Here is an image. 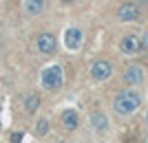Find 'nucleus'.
<instances>
[{
  "label": "nucleus",
  "instance_id": "obj_1",
  "mask_svg": "<svg viewBox=\"0 0 148 143\" xmlns=\"http://www.w3.org/2000/svg\"><path fill=\"white\" fill-rule=\"evenodd\" d=\"M139 106H142V97L133 90H122L113 101V108L117 115H133Z\"/></svg>",
  "mask_w": 148,
  "mask_h": 143
},
{
  "label": "nucleus",
  "instance_id": "obj_2",
  "mask_svg": "<svg viewBox=\"0 0 148 143\" xmlns=\"http://www.w3.org/2000/svg\"><path fill=\"white\" fill-rule=\"evenodd\" d=\"M62 81H64V75H62V66L53 64V66H47L42 70V86L47 90H58L62 88Z\"/></svg>",
  "mask_w": 148,
  "mask_h": 143
},
{
  "label": "nucleus",
  "instance_id": "obj_3",
  "mask_svg": "<svg viewBox=\"0 0 148 143\" xmlns=\"http://www.w3.org/2000/svg\"><path fill=\"white\" fill-rule=\"evenodd\" d=\"M111 73H113V66H111V62H106V60H97V62L91 64V77L93 79L104 81V79L111 77Z\"/></svg>",
  "mask_w": 148,
  "mask_h": 143
},
{
  "label": "nucleus",
  "instance_id": "obj_4",
  "mask_svg": "<svg viewBox=\"0 0 148 143\" xmlns=\"http://www.w3.org/2000/svg\"><path fill=\"white\" fill-rule=\"evenodd\" d=\"M82 40H84V35H82V31L77 26H71V29L64 31V44H66V49L77 51L82 46Z\"/></svg>",
  "mask_w": 148,
  "mask_h": 143
},
{
  "label": "nucleus",
  "instance_id": "obj_5",
  "mask_svg": "<svg viewBox=\"0 0 148 143\" xmlns=\"http://www.w3.org/2000/svg\"><path fill=\"white\" fill-rule=\"evenodd\" d=\"M144 79H146V73H144L142 66H128L126 68V73H124V81L126 84H130V86H139V84H144Z\"/></svg>",
  "mask_w": 148,
  "mask_h": 143
},
{
  "label": "nucleus",
  "instance_id": "obj_6",
  "mask_svg": "<svg viewBox=\"0 0 148 143\" xmlns=\"http://www.w3.org/2000/svg\"><path fill=\"white\" fill-rule=\"evenodd\" d=\"M119 49L126 55H137L142 51V40H139V35H126L122 40V44H119Z\"/></svg>",
  "mask_w": 148,
  "mask_h": 143
},
{
  "label": "nucleus",
  "instance_id": "obj_7",
  "mask_svg": "<svg viewBox=\"0 0 148 143\" xmlns=\"http://www.w3.org/2000/svg\"><path fill=\"white\" fill-rule=\"evenodd\" d=\"M36 49L40 51L42 55H51V53L56 51V37L51 35V33H42V35H38Z\"/></svg>",
  "mask_w": 148,
  "mask_h": 143
},
{
  "label": "nucleus",
  "instance_id": "obj_8",
  "mask_svg": "<svg viewBox=\"0 0 148 143\" xmlns=\"http://www.w3.org/2000/svg\"><path fill=\"white\" fill-rule=\"evenodd\" d=\"M117 18L124 20V22L137 20V18H139V9H137V5H133V2H124V5L117 9Z\"/></svg>",
  "mask_w": 148,
  "mask_h": 143
},
{
  "label": "nucleus",
  "instance_id": "obj_9",
  "mask_svg": "<svg viewBox=\"0 0 148 143\" xmlns=\"http://www.w3.org/2000/svg\"><path fill=\"white\" fill-rule=\"evenodd\" d=\"M77 123H80V117H77L75 110H64L62 112V125H64V130H75Z\"/></svg>",
  "mask_w": 148,
  "mask_h": 143
},
{
  "label": "nucleus",
  "instance_id": "obj_10",
  "mask_svg": "<svg viewBox=\"0 0 148 143\" xmlns=\"http://www.w3.org/2000/svg\"><path fill=\"white\" fill-rule=\"evenodd\" d=\"M88 121H91L93 130H97V132H104L106 128H108V119H106V115H102V112H93Z\"/></svg>",
  "mask_w": 148,
  "mask_h": 143
},
{
  "label": "nucleus",
  "instance_id": "obj_11",
  "mask_svg": "<svg viewBox=\"0 0 148 143\" xmlns=\"http://www.w3.org/2000/svg\"><path fill=\"white\" fill-rule=\"evenodd\" d=\"M25 11L29 16H40L44 11V0H25Z\"/></svg>",
  "mask_w": 148,
  "mask_h": 143
},
{
  "label": "nucleus",
  "instance_id": "obj_12",
  "mask_svg": "<svg viewBox=\"0 0 148 143\" xmlns=\"http://www.w3.org/2000/svg\"><path fill=\"white\" fill-rule=\"evenodd\" d=\"M38 106H40V99H38V95H29V97H27L25 99V110L29 112H36L38 110Z\"/></svg>",
  "mask_w": 148,
  "mask_h": 143
},
{
  "label": "nucleus",
  "instance_id": "obj_13",
  "mask_svg": "<svg viewBox=\"0 0 148 143\" xmlns=\"http://www.w3.org/2000/svg\"><path fill=\"white\" fill-rule=\"evenodd\" d=\"M47 132H49V121H47V119H40V121H38V128H36V134L42 137Z\"/></svg>",
  "mask_w": 148,
  "mask_h": 143
},
{
  "label": "nucleus",
  "instance_id": "obj_14",
  "mask_svg": "<svg viewBox=\"0 0 148 143\" xmlns=\"http://www.w3.org/2000/svg\"><path fill=\"white\" fill-rule=\"evenodd\" d=\"M20 139H22L20 132H18V134H11V143H20Z\"/></svg>",
  "mask_w": 148,
  "mask_h": 143
},
{
  "label": "nucleus",
  "instance_id": "obj_15",
  "mask_svg": "<svg viewBox=\"0 0 148 143\" xmlns=\"http://www.w3.org/2000/svg\"><path fill=\"white\" fill-rule=\"evenodd\" d=\"M0 125H2V117H0Z\"/></svg>",
  "mask_w": 148,
  "mask_h": 143
},
{
  "label": "nucleus",
  "instance_id": "obj_16",
  "mask_svg": "<svg viewBox=\"0 0 148 143\" xmlns=\"http://www.w3.org/2000/svg\"><path fill=\"white\" fill-rule=\"evenodd\" d=\"M146 121H148V115H146Z\"/></svg>",
  "mask_w": 148,
  "mask_h": 143
},
{
  "label": "nucleus",
  "instance_id": "obj_17",
  "mask_svg": "<svg viewBox=\"0 0 148 143\" xmlns=\"http://www.w3.org/2000/svg\"><path fill=\"white\" fill-rule=\"evenodd\" d=\"M146 143H148V139H146Z\"/></svg>",
  "mask_w": 148,
  "mask_h": 143
}]
</instances>
